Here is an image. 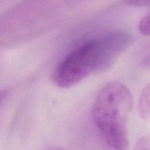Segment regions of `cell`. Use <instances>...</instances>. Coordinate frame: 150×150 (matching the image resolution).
Returning a JSON list of instances; mask_svg holds the SVG:
<instances>
[{
    "label": "cell",
    "instance_id": "cell-4",
    "mask_svg": "<svg viewBox=\"0 0 150 150\" xmlns=\"http://www.w3.org/2000/svg\"><path fill=\"white\" fill-rule=\"evenodd\" d=\"M139 29L141 34L146 36L150 35V14L141 19L139 24Z\"/></svg>",
    "mask_w": 150,
    "mask_h": 150
},
{
    "label": "cell",
    "instance_id": "cell-3",
    "mask_svg": "<svg viewBox=\"0 0 150 150\" xmlns=\"http://www.w3.org/2000/svg\"><path fill=\"white\" fill-rule=\"evenodd\" d=\"M139 112L145 121L150 120V83L143 89L139 100Z\"/></svg>",
    "mask_w": 150,
    "mask_h": 150
},
{
    "label": "cell",
    "instance_id": "cell-1",
    "mask_svg": "<svg viewBox=\"0 0 150 150\" xmlns=\"http://www.w3.org/2000/svg\"><path fill=\"white\" fill-rule=\"evenodd\" d=\"M132 108L131 92L117 81L105 84L94 102V122L107 144L114 150H127L128 147L127 125Z\"/></svg>",
    "mask_w": 150,
    "mask_h": 150
},
{
    "label": "cell",
    "instance_id": "cell-5",
    "mask_svg": "<svg viewBox=\"0 0 150 150\" xmlns=\"http://www.w3.org/2000/svg\"><path fill=\"white\" fill-rule=\"evenodd\" d=\"M134 150H150V136H144L139 139Z\"/></svg>",
    "mask_w": 150,
    "mask_h": 150
},
{
    "label": "cell",
    "instance_id": "cell-8",
    "mask_svg": "<svg viewBox=\"0 0 150 150\" xmlns=\"http://www.w3.org/2000/svg\"><path fill=\"white\" fill-rule=\"evenodd\" d=\"M52 150H65V149H60V148H57V149H54Z\"/></svg>",
    "mask_w": 150,
    "mask_h": 150
},
{
    "label": "cell",
    "instance_id": "cell-2",
    "mask_svg": "<svg viewBox=\"0 0 150 150\" xmlns=\"http://www.w3.org/2000/svg\"><path fill=\"white\" fill-rule=\"evenodd\" d=\"M101 73V58L98 39L85 42L63 59L53 73L57 86L70 88L92 73Z\"/></svg>",
    "mask_w": 150,
    "mask_h": 150
},
{
    "label": "cell",
    "instance_id": "cell-7",
    "mask_svg": "<svg viewBox=\"0 0 150 150\" xmlns=\"http://www.w3.org/2000/svg\"><path fill=\"white\" fill-rule=\"evenodd\" d=\"M141 66L146 69H149L150 70V54L145 57L141 62Z\"/></svg>",
    "mask_w": 150,
    "mask_h": 150
},
{
    "label": "cell",
    "instance_id": "cell-6",
    "mask_svg": "<svg viewBox=\"0 0 150 150\" xmlns=\"http://www.w3.org/2000/svg\"><path fill=\"white\" fill-rule=\"evenodd\" d=\"M127 4H130L131 6H134V7H143V6L149 5L150 1H127Z\"/></svg>",
    "mask_w": 150,
    "mask_h": 150
}]
</instances>
